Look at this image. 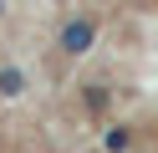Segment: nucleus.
Returning a JSON list of instances; mask_svg holds the SVG:
<instances>
[{
  "label": "nucleus",
  "mask_w": 158,
  "mask_h": 153,
  "mask_svg": "<svg viewBox=\"0 0 158 153\" xmlns=\"http://www.w3.org/2000/svg\"><path fill=\"white\" fill-rule=\"evenodd\" d=\"M102 148H107V153H127V148H133V128H123V122H117V128H107Z\"/></svg>",
  "instance_id": "7ed1b4c3"
},
{
  "label": "nucleus",
  "mask_w": 158,
  "mask_h": 153,
  "mask_svg": "<svg viewBox=\"0 0 158 153\" xmlns=\"http://www.w3.org/2000/svg\"><path fill=\"white\" fill-rule=\"evenodd\" d=\"M133 5H153V0H133Z\"/></svg>",
  "instance_id": "20e7f679"
},
{
  "label": "nucleus",
  "mask_w": 158,
  "mask_h": 153,
  "mask_svg": "<svg viewBox=\"0 0 158 153\" xmlns=\"http://www.w3.org/2000/svg\"><path fill=\"white\" fill-rule=\"evenodd\" d=\"M21 92H26V71H21V66H0V97L15 102Z\"/></svg>",
  "instance_id": "f03ea898"
},
{
  "label": "nucleus",
  "mask_w": 158,
  "mask_h": 153,
  "mask_svg": "<svg viewBox=\"0 0 158 153\" xmlns=\"http://www.w3.org/2000/svg\"><path fill=\"white\" fill-rule=\"evenodd\" d=\"M92 41H97V26H92L87 15L61 26V51H66V56H87V51H92Z\"/></svg>",
  "instance_id": "f257e3e1"
}]
</instances>
